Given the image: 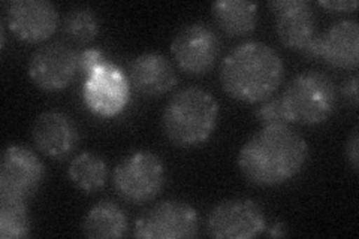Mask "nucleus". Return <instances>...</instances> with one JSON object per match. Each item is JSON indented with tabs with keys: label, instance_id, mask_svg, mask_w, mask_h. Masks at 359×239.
Wrapping results in <instances>:
<instances>
[{
	"label": "nucleus",
	"instance_id": "5",
	"mask_svg": "<svg viewBox=\"0 0 359 239\" xmlns=\"http://www.w3.org/2000/svg\"><path fill=\"white\" fill-rule=\"evenodd\" d=\"M112 183L125 200L132 203L150 202L161 195L165 186L163 162L149 150L133 151L116 166Z\"/></svg>",
	"mask_w": 359,
	"mask_h": 239
},
{
	"label": "nucleus",
	"instance_id": "24",
	"mask_svg": "<svg viewBox=\"0 0 359 239\" xmlns=\"http://www.w3.org/2000/svg\"><path fill=\"white\" fill-rule=\"evenodd\" d=\"M346 157L347 162H349L351 168L358 172L359 168V132L358 128H355L352 130V133L349 135V138L346 141Z\"/></svg>",
	"mask_w": 359,
	"mask_h": 239
},
{
	"label": "nucleus",
	"instance_id": "4",
	"mask_svg": "<svg viewBox=\"0 0 359 239\" xmlns=\"http://www.w3.org/2000/svg\"><path fill=\"white\" fill-rule=\"evenodd\" d=\"M280 99L289 123L314 126L332 116L337 90L328 75L311 71L292 79Z\"/></svg>",
	"mask_w": 359,
	"mask_h": 239
},
{
	"label": "nucleus",
	"instance_id": "16",
	"mask_svg": "<svg viewBox=\"0 0 359 239\" xmlns=\"http://www.w3.org/2000/svg\"><path fill=\"white\" fill-rule=\"evenodd\" d=\"M320 59L339 69H356L359 64V25L341 20L320 35Z\"/></svg>",
	"mask_w": 359,
	"mask_h": 239
},
{
	"label": "nucleus",
	"instance_id": "13",
	"mask_svg": "<svg viewBox=\"0 0 359 239\" xmlns=\"http://www.w3.org/2000/svg\"><path fill=\"white\" fill-rule=\"evenodd\" d=\"M32 139L43 156L62 161L75 151L80 142V130L67 114L45 111L33 121Z\"/></svg>",
	"mask_w": 359,
	"mask_h": 239
},
{
	"label": "nucleus",
	"instance_id": "7",
	"mask_svg": "<svg viewBox=\"0 0 359 239\" xmlns=\"http://www.w3.org/2000/svg\"><path fill=\"white\" fill-rule=\"evenodd\" d=\"M199 231V217L192 205L170 199L157 203L135 223L133 236L144 239L195 238Z\"/></svg>",
	"mask_w": 359,
	"mask_h": 239
},
{
	"label": "nucleus",
	"instance_id": "21",
	"mask_svg": "<svg viewBox=\"0 0 359 239\" xmlns=\"http://www.w3.org/2000/svg\"><path fill=\"white\" fill-rule=\"evenodd\" d=\"M100 29V22L93 9L78 6L71 9L63 20L65 35L76 43L93 41Z\"/></svg>",
	"mask_w": 359,
	"mask_h": 239
},
{
	"label": "nucleus",
	"instance_id": "1",
	"mask_svg": "<svg viewBox=\"0 0 359 239\" xmlns=\"http://www.w3.org/2000/svg\"><path fill=\"white\" fill-rule=\"evenodd\" d=\"M309 157V145L289 124L256 132L238 153V168L249 183L274 187L297 177Z\"/></svg>",
	"mask_w": 359,
	"mask_h": 239
},
{
	"label": "nucleus",
	"instance_id": "18",
	"mask_svg": "<svg viewBox=\"0 0 359 239\" xmlns=\"http://www.w3.org/2000/svg\"><path fill=\"white\" fill-rule=\"evenodd\" d=\"M217 26L229 36L249 35L257 25V4L247 0H220L211 5Z\"/></svg>",
	"mask_w": 359,
	"mask_h": 239
},
{
	"label": "nucleus",
	"instance_id": "26",
	"mask_svg": "<svg viewBox=\"0 0 359 239\" xmlns=\"http://www.w3.org/2000/svg\"><path fill=\"white\" fill-rule=\"evenodd\" d=\"M358 74H353L351 78H347V81L343 84V95L346 97V100L349 102L353 109L358 108V102H359V96H358Z\"/></svg>",
	"mask_w": 359,
	"mask_h": 239
},
{
	"label": "nucleus",
	"instance_id": "27",
	"mask_svg": "<svg viewBox=\"0 0 359 239\" xmlns=\"http://www.w3.org/2000/svg\"><path fill=\"white\" fill-rule=\"evenodd\" d=\"M286 232V227L283 223H276L271 229H269V235L271 236H285Z\"/></svg>",
	"mask_w": 359,
	"mask_h": 239
},
{
	"label": "nucleus",
	"instance_id": "19",
	"mask_svg": "<svg viewBox=\"0 0 359 239\" xmlns=\"http://www.w3.org/2000/svg\"><path fill=\"white\" fill-rule=\"evenodd\" d=\"M67 177L84 193H93L102 189L108 178V166L102 157L92 151H84L74 157Z\"/></svg>",
	"mask_w": 359,
	"mask_h": 239
},
{
	"label": "nucleus",
	"instance_id": "17",
	"mask_svg": "<svg viewBox=\"0 0 359 239\" xmlns=\"http://www.w3.org/2000/svg\"><path fill=\"white\" fill-rule=\"evenodd\" d=\"M128 215L112 200H100L90 208L83 221V233L87 238H121L128 232Z\"/></svg>",
	"mask_w": 359,
	"mask_h": 239
},
{
	"label": "nucleus",
	"instance_id": "14",
	"mask_svg": "<svg viewBox=\"0 0 359 239\" xmlns=\"http://www.w3.org/2000/svg\"><path fill=\"white\" fill-rule=\"evenodd\" d=\"M268 6L274 14L277 36L285 47L302 51L318 35L316 15L306 0H273Z\"/></svg>",
	"mask_w": 359,
	"mask_h": 239
},
{
	"label": "nucleus",
	"instance_id": "11",
	"mask_svg": "<svg viewBox=\"0 0 359 239\" xmlns=\"http://www.w3.org/2000/svg\"><path fill=\"white\" fill-rule=\"evenodd\" d=\"M80 72L78 53L63 42H53L41 47L27 66L32 83L45 92L66 88Z\"/></svg>",
	"mask_w": 359,
	"mask_h": 239
},
{
	"label": "nucleus",
	"instance_id": "12",
	"mask_svg": "<svg viewBox=\"0 0 359 239\" xmlns=\"http://www.w3.org/2000/svg\"><path fill=\"white\" fill-rule=\"evenodd\" d=\"M9 30L20 39L36 43L48 39L59 26V13L48 0H14L6 6Z\"/></svg>",
	"mask_w": 359,
	"mask_h": 239
},
{
	"label": "nucleus",
	"instance_id": "23",
	"mask_svg": "<svg viewBox=\"0 0 359 239\" xmlns=\"http://www.w3.org/2000/svg\"><path fill=\"white\" fill-rule=\"evenodd\" d=\"M108 57L104 51L97 48H88L78 54V64H80V72L87 76L90 72L97 69L99 66L108 63Z\"/></svg>",
	"mask_w": 359,
	"mask_h": 239
},
{
	"label": "nucleus",
	"instance_id": "6",
	"mask_svg": "<svg viewBox=\"0 0 359 239\" xmlns=\"http://www.w3.org/2000/svg\"><path fill=\"white\" fill-rule=\"evenodd\" d=\"M130 87L129 76L125 71L109 60L84 76V105L96 117H116L128 105Z\"/></svg>",
	"mask_w": 359,
	"mask_h": 239
},
{
	"label": "nucleus",
	"instance_id": "8",
	"mask_svg": "<svg viewBox=\"0 0 359 239\" xmlns=\"http://www.w3.org/2000/svg\"><path fill=\"white\" fill-rule=\"evenodd\" d=\"M265 229L266 219L259 203L245 198L217 203L207 219V232L216 239H250Z\"/></svg>",
	"mask_w": 359,
	"mask_h": 239
},
{
	"label": "nucleus",
	"instance_id": "15",
	"mask_svg": "<svg viewBox=\"0 0 359 239\" xmlns=\"http://www.w3.org/2000/svg\"><path fill=\"white\" fill-rule=\"evenodd\" d=\"M128 76L130 86L140 95L149 97H161L171 92L177 84V74L172 63L168 60L166 55L156 51L140 54L130 63Z\"/></svg>",
	"mask_w": 359,
	"mask_h": 239
},
{
	"label": "nucleus",
	"instance_id": "9",
	"mask_svg": "<svg viewBox=\"0 0 359 239\" xmlns=\"http://www.w3.org/2000/svg\"><path fill=\"white\" fill-rule=\"evenodd\" d=\"M171 54L182 71L190 75H204L219 59V35L205 22H189L174 36Z\"/></svg>",
	"mask_w": 359,
	"mask_h": 239
},
{
	"label": "nucleus",
	"instance_id": "25",
	"mask_svg": "<svg viewBox=\"0 0 359 239\" xmlns=\"http://www.w3.org/2000/svg\"><path fill=\"white\" fill-rule=\"evenodd\" d=\"M318 5L335 13H351L358 8L356 0H319Z\"/></svg>",
	"mask_w": 359,
	"mask_h": 239
},
{
	"label": "nucleus",
	"instance_id": "22",
	"mask_svg": "<svg viewBox=\"0 0 359 239\" xmlns=\"http://www.w3.org/2000/svg\"><path fill=\"white\" fill-rule=\"evenodd\" d=\"M256 120L259 121L264 128L266 126H283L289 124L286 112L282 104V99H266L255 111Z\"/></svg>",
	"mask_w": 359,
	"mask_h": 239
},
{
	"label": "nucleus",
	"instance_id": "20",
	"mask_svg": "<svg viewBox=\"0 0 359 239\" xmlns=\"http://www.w3.org/2000/svg\"><path fill=\"white\" fill-rule=\"evenodd\" d=\"M32 221L26 200L0 196V238L22 239L30 235Z\"/></svg>",
	"mask_w": 359,
	"mask_h": 239
},
{
	"label": "nucleus",
	"instance_id": "2",
	"mask_svg": "<svg viewBox=\"0 0 359 239\" xmlns=\"http://www.w3.org/2000/svg\"><path fill=\"white\" fill-rule=\"evenodd\" d=\"M285 76L278 53L259 41H247L235 47L220 66V84L235 100L257 104L271 97Z\"/></svg>",
	"mask_w": 359,
	"mask_h": 239
},
{
	"label": "nucleus",
	"instance_id": "3",
	"mask_svg": "<svg viewBox=\"0 0 359 239\" xmlns=\"http://www.w3.org/2000/svg\"><path fill=\"white\" fill-rule=\"evenodd\" d=\"M219 112V102L210 92L186 87L171 96L163 109L165 136L182 148L204 144L217 126Z\"/></svg>",
	"mask_w": 359,
	"mask_h": 239
},
{
	"label": "nucleus",
	"instance_id": "10",
	"mask_svg": "<svg viewBox=\"0 0 359 239\" xmlns=\"http://www.w3.org/2000/svg\"><path fill=\"white\" fill-rule=\"evenodd\" d=\"M45 168L36 153L25 145H8L0 162V196L27 200L39 191Z\"/></svg>",
	"mask_w": 359,
	"mask_h": 239
}]
</instances>
